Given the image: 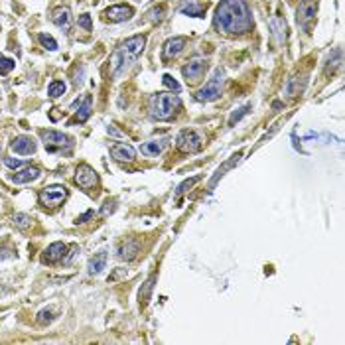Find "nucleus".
I'll list each match as a JSON object with an SVG mask.
<instances>
[{"label":"nucleus","instance_id":"6e6552de","mask_svg":"<svg viewBox=\"0 0 345 345\" xmlns=\"http://www.w3.org/2000/svg\"><path fill=\"white\" fill-rule=\"evenodd\" d=\"M40 136H42V140H44V144L50 152H54L58 148H63V146H71V138L65 136L63 132H58V130H42Z\"/></svg>","mask_w":345,"mask_h":345},{"label":"nucleus","instance_id":"4be33fe9","mask_svg":"<svg viewBox=\"0 0 345 345\" xmlns=\"http://www.w3.org/2000/svg\"><path fill=\"white\" fill-rule=\"evenodd\" d=\"M166 140H150V142H144L142 146H140V152L144 154V156H158V154H162V150L166 148Z\"/></svg>","mask_w":345,"mask_h":345},{"label":"nucleus","instance_id":"9b49d317","mask_svg":"<svg viewBox=\"0 0 345 345\" xmlns=\"http://www.w3.org/2000/svg\"><path fill=\"white\" fill-rule=\"evenodd\" d=\"M205 71H207V61H205V59H192V61L182 69V73H184V77L188 79V83H198V81H201V77L205 75Z\"/></svg>","mask_w":345,"mask_h":345},{"label":"nucleus","instance_id":"1a4fd4ad","mask_svg":"<svg viewBox=\"0 0 345 345\" xmlns=\"http://www.w3.org/2000/svg\"><path fill=\"white\" fill-rule=\"evenodd\" d=\"M186 44H188V38H186V36H176V38H170V40L164 44V50H162V59H164V61H168V59H174V58H178V56L184 52Z\"/></svg>","mask_w":345,"mask_h":345},{"label":"nucleus","instance_id":"cd10ccee","mask_svg":"<svg viewBox=\"0 0 345 345\" xmlns=\"http://www.w3.org/2000/svg\"><path fill=\"white\" fill-rule=\"evenodd\" d=\"M38 40H40L42 48H46V50H50V52H56V50H58V42H56L50 34H40Z\"/></svg>","mask_w":345,"mask_h":345},{"label":"nucleus","instance_id":"7ed1b4c3","mask_svg":"<svg viewBox=\"0 0 345 345\" xmlns=\"http://www.w3.org/2000/svg\"><path fill=\"white\" fill-rule=\"evenodd\" d=\"M223 77H225V73H223V69L221 67H217L215 69V73H213V77L198 91V95H196V99L198 101H201V103H209V101H215L219 95H221V87H223Z\"/></svg>","mask_w":345,"mask_h":345},{"label":"nucleus","instance_id":"c756f323","mask_svg":"<svg viewBox=\"0 0 345 345\" xmlns=\"http://www.w3.org/2000/svg\"><path fill=\"white\" fill-rule=\"evenodd\" d=\"M249 109H251V105H245V107H241V109H237L233 115H231V118H229V126H233L237 120H241L247 113H249Z\"/></svg>","mask_w":345,"mask_h":345},{"label":"nucleus","instance_id":"6ab92c4d","mask_svg":"<svg viewBox=\"0 0 345 345\" xmlns=\"http://www.w3.org/2000/svg\"><path fill=\"white\" fill-rule=\"evenodd\" d=\"M241 156H243V152H237L235 156H231V158H229V160H227V162H225V164H223V166H221V168H219V170L215 172V176H213V180L209 182V190H213V188H215V184L219 182V178H223V176H225V172H227V170H231V168H233L235 164H239Z\"/></svg>","mask_w":345,"mask_h":345},{"label":"nucleus","instance_id":"393cba45","mask_svg":"<svg viewBox=\"0 0 345 345\" xmlns=\"http://www.w3.org/2000/svg\"><path fill=\"white\" fill-rule=\"evenodd\" d=\"M154 282H156V274H152V276L142 284L140 294H138L140 304H148V300H150V296H152V290H154Z\"/></svg>","mask_w":345,"mask_h":345},{"label":"nucleus","instance_id":"2eb2a0df","mask_svg":"<svg viewBox=\"0 0 345 345\" xmlns=\"http://www.w3.org/2000/svg\"><path fill=\"white\" fill-rule=\"evenodd\" d=\"M38 178H40V168L28 166V168L16 172V174L12 176V182L14 184H30V182H36Z\"/></svg>","mask_w":345,"mask_h":345},{"label":"nucleus","instance_id":"2f4dec72","mask_svg":"<svg viewBox=\"0 0 345 345\" xmlns=\"http://www.w3.org/2000/svg\"><path fill=\"white\" fill-rule=\"evenodd\" d=\"M54 310H42L40 314H38V323H42V325H46V323H50V321H54Z\"/></svg>","mask_w":345,"mask_h":345},{"label":"nucleus","instance_id":"ddd939ff","mask_svg":"<svg viewBox=\"0 0 345 345\" xmlns=\"http://www.w3.org/2000/svg\"><path fill=\"white\" fill-rule=\"evenodd\" d=\"M10 148H12L16 154L28 156V154H34V152H36V142H34V138H32V136L22 134V136H16V138L12 140Z\"/></svg>","mask_w":345,"mask_h":345},{"label":"nucleus","instance_id":"dca6fc26","mask_svg":"<svg viewBox=\"0 0 345 345\" xmlns=\"http://www.w3.org/2000/svg\"><path fill=\"white\" fill-rule=\"evenodd\" d=\"M52 22L59 28V30H63V32H69L71 30V12H69V8H56L54 10V16H52Z\"/></svg>","mask_w":345,"mask_h":345},{"label":"nucleus","instance_id":"c85d7f7f","mask_svg":"<svg viewBox=\"0 0 345 345\" xmlns=\"http://www.w3.org/2000/svg\"><path fill=\"white\" fill-rule=\"evenodd\" d=\"M16 67V61L10 58H0V75H8Z\"/></svg>","mask_w":345,"mask_h":345},{"label":"nucleus","instance_id":"72a5a7b5","mask_svg":"<svg viewBox=\"0 0 345 345\" xmlns=\"http://www.w3.org/2000/svg\"><path fill=\"white\" fill-rule=\"evenodd\" d=\"M162 81H164V85H166L168 89H172V91H176V93H178V91L182 89V85H180V83H178V81H176L174 77H172V75H164V79H162Z\"/></svg>","mask_w":345,"mask_h":345},{"label":"nucleus","instance_id":"f257e3e1","mask_svg":"<svg viewBox=\"0 0 345 345\" xmlns=\"http://www.w3.org/2000/svg\"><path fill=\"white\" fill-rule=\"evenodd\" d=\"M215 28L229 36L251 32L253 14L245 0H221L215 10Z\"/></svg>","mask_w":345,"mask_h":345},{"label":"nucleus","instance_id":"58836bf2","mask_svg":"<svg viewBox=\"0 0 345 345\" xmlns=\"http://www.w3.org/2000/svg\"><path fill=\"white\" fill-rule=\"evenodd\" d=\"M93 215H95V211H93V209H89V211H85L81 217H77V221H75V223H87V219H91Z\"/></svg>","mask_w":345,"mask_h":345},{"label":"nucleus","instance_id":"f03ea898","mask_svg":"<svg viewBox=\"0 0 345 345\" xmlns=\"http://www.w3.org/2000/svg\"><path fill=\"white\" fill-rule=\"evenodd\" d=\"M182 107L180 97L174 93H158L150 101V116L154 120H168Z\"/></svg>","mask_w":345,"mask_h":345},{"label":"nucleus","instance_id":"ea45409f","mask_svg":"<svg viewBox=\"0 0 345 345\" xmlns=\"http://www.w3.org/2000/svg\"><path fill=\"white\" fill-rule=\"evenodd\" d=\"M124 274H126V270H124V268H118V270H116V272H115V274L109 278V282H113V280H118V278H122Z\"/></svg>","mask_w":345,"mask_h":345},{"label":"nucleus","instance_id":"aec40b11","mask_svg":"<svg viewBox=\"0 0 345 345\" xmlns=\"http://www.w3.org/2000/svg\"><path fill=\"white\" fill-rule=\"evenodd\" d=\"M270 30H272V36L276 38V44H284V40H286V22L280 16L270 20Z\"/></svg>","mask_w":345,"mask_h":345},{"label":"nucleus","instance_id":"5701e85b","mask_svg":"<svg viewBox=\"0 0 345 345\" xmlns=\"http://www.w3.org/2000/svg\"><path fill=\"white\" fill-rule=\"evenodd\" d=\"M138 249H140V245H138L136 241L130 239V241H126V243H122V245L118 247V259H122V260H130V259L136 257Z\"/></svg>","mask_w":345,"mask_h":345},{"label":"nucleus","instance_id":"c9c22d12","mask_svg":"<svg viewBox=\"0 0 345 345\" xmlns=\"http://www.w3.org/2000/svg\"><path fill=\"white\" fill-rule=\"evenodd\" d=\"M4 166L12 168V170H18V168H22V166H24V162H22V160H18V158H4Z\"/></svg>","mask_w":345,"mask_h":345},{"label":"nucleus","instance_id":"39448f33","mask_svg":"<svg viewBox=\"0 0 345 345\" xmlns=\"http://www.w3.org/2000/svg\"><path fill=\"white\" fill-rule=\"evenodd\" d=\"M75 184L87 192L95 190L99 186V176H97V172L89 166V164H81L75 172Z\"/></svg>","mask_w":345,"mask_h":345},{"label":"nucleus","instance_id":"0eeeda50","mask_svg":"<svg viewBox=\"0 0 345 345\" xmlns=\"http://www.w3.org/2000/svg\"><path fill=\"white\" fill-rule=\"evenodd\" d=\"M176 146L182 152H198L201 148V138L196 130H182L176 138Z\"/></svg>","mask_w":345,"mask_h":345},{"label":"nucleus","instance_id":"f704fd0d","mask_svg":"<svg viewBox=\"0 0 345 345\" xmlns=\"http://www.w3.org/2000/svg\"><path fill=\"white\" fill-rule=\"evenodd\" d=\"M162 14H164V8H162V6H156V8H152V10L148 12V20L160 22V20H162Z\"/></svg>","mask_w":345,"mask_h":345},{"label":"nucleus","instance_id":"423d86ee","mask_svg":"<svg viewBox=\"0 0 345 345\" xmlns=\"http://www.w3.org/2000/svg\"><path fill=\"white\" fill-rule=\"evenodd\" d=\"M316 12H317V2H316V0H302V2H300L298 12H296V20H298L302 30H306V32L310 30V24L314 22Z\"/></svg>","mask_w":345,"mask_h":345},{"label":"nucleus","instance_id":"e433bc0d","mask_svg":"<svg viewBox=\"0 0 345 345\" xmlns=\"http://www.w3.org/2000/svg\"><path fill=\"white\" fill-rule=\"evenodd\" d=\"M116 209V201L115 200H109L107 203H105V207H103V215H109V213H113Z\"/></svg>","mask_w":345,"mask_h":345},{"label":"nucleus","instance_id":"f3484780","mask_svg":"<svg viewBox=\"0 0 345 345\" xmlns=\"http://www.w3.org/2000/svg\"><path fill=\"white\" fill-rule=\"evenodd\" d=\"M180 12L186 14V16H196V18H203L205 14V8L200 0H184L182 6H180Z\"/></svg>","mask_w":345,"mask_h":345},{"label":"nucleus","instance_id":"473e14b6","mask_svg":"<svg viewBox=\"0 0 345 345\" xmlns=\"http://www.w3.org/2000/svg\"><path fill=\"white\" fill-rule=\"evenodd\" d=\"M77 24H79V28H83L85 32H91V30H93V22H91V16H89V14H81L79 20H77Z\"/></svg>","mask_w":345,"mask_h":345},{"label":"nucleus","instance_id":"bb28decb","mask_svg":"<svg viewBox=\"0 0 345 345\" xmlns=\"http://www.w3.org/2000/svg\"><path fill=\"white\" fill-rule=\"evenodd\" d=\"M65 83L63 81H52L50 83V87H48V95L52 97V99H58V97H61L63 93H65Z\"/></svg>","mask_w":345,"mask_h":345},{"label":"nucleus","instance_id":"a878e982","mask_svg":"<svg viewBox=\"0 0 345 345\" xmlns=\"http://www.w3.org/2000/svg\"><path fill=\"white\" fill-rule=\"evenodd\" d=\"M14 223H16L18 229L26 231V229H30V227L34 225V219H32L28 213H16V215H14Z\"/></svg>","mask_w":345,"mask_h":345},{"label":"nucleus","instance_id":"412c9836","mask_svg":"<svg viewBox=\"0 0 345 345\" xmlns=\"http://www.w3.org/2000/svg\"><path fill=\"white\" fill-rule=\"evenodd\" d=\"M107 259H109L107 253H99V255H95V257L89 260V264H87V272H89L91 276L103 272V268L107 266Z\"/></svg>","mask_w":345,"mask_h":345},{"label":"nucleus","instance_id":"4c0bfd02","mask_svg":"<svg viewBox=\"0 0 345 345\" xmlns=\"http://www.w3.org/2000/svg\"><path fill=\"white\" fill-rule=\"evenodd\" d=\"M77 251H79V247H77V245H73V247H71V253H69L67 257H63V264H69V262L73 260V257L77 255Z\"/></svg>","mask_w":345,"mask_h":345},{"label":"nucleus","instance_id":"9d476101","mask_svg":"<svg viewBox=\"0 0 345 345\" xmlns=\"http://www.w3.org/2000/svg\"><path fill=\"white\" fill-rule=\"evenodd\" d=\"M132 14H134V10H132L130 6H126V4H116V6L107 8V10L103 12V18H105L107 22L118 24V22H126V20H130Z\"/></svg>","mask_w":345,"mask_h":345},{"label":"nucleus","instance_id":"b1692460","mask_svg":"<svg viewBox=\"0 0 345 345\" xmlns=\"http://www.w3.org/2000/svg\"><path fill=\"white\" fill-rule=\"evenodd\" d=\"M89 116H91V97L87 95V97L83 99V103L79 105V111H77L73 122H85Z\"/></svg>","mask_w":345,"mask_h":345},{"label":"nucleus","instance_id":"20e7f679","mask_svg":"<svg viewBox=\"0 0 345 345\" xmlns=\"http://www.w3.org/2000/svg\"><path fill=\"white\" fill-rule=\"evenodd\" d=\"M65 198H67V190L63 186H48L38 194V200L44 207H58Z\"/></svg>","mask_w":345,"mask_h":345},{"label":"nucleus","instance_id":"a211bd4d","mask_svg":"<svg viewBox=\"0 0 345 345\" xmlns=\"http://www.w3.org/2000/svg\"><path fill=\"white\" fill-rule=\"evenodd\" d=\"M65 251H67V247L63 243H52L46 249V253H44V262H58V260H61L65 257Z\"/></svg>","mask_w":345,"mask_h":345},{"label":"nucleus","instance_id":"4468645a","mask_svg":"<svg viewBox=\"0 0 345 345\" xmlns=\"http://www.w3.org/2000/svg\"><path fill=\"white\" fill-rule=\"evenodd\" d=\"M111 156L115 160H118V162H130V160H134L136 150L130 144H126V142H118V144H115L111 148Z\"/></svg>","mask_w":345,"mask_h":345},{"label":"nucleus","instance_id":"f8f14e48","mask_svg":"<svg viewBox=\"0 0 345 345\" xmlns=\"http://www.w3.org/2000/svg\"><path fill=\"white\" fill-rule=\"evenodd\" d=\"M144 46H146V38L144 36H132V38H128L118 50L128 58V59H136L140 54H142V50H144Z\"/></svg>","mask_w":345,"mask_h":345},{"label":"nucleus","instance_id":"7c9ffc66","mask_svg":"<svg viewBox=\"0 0 345 345\" xmlns=\"http://www.w3.org/2000/svg\"><path fill=\"white\" fill-rule=\"evenodd\" d=\"M200 180H201V176H196V178H190V180H186L184 184H180V186H178V192H176V194H178V196H182L184 192H188L190 188H194V184H198Z\"/></svg>","mask_w":345,"mask_h":345}]
</instances>
